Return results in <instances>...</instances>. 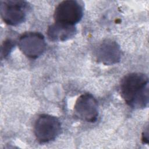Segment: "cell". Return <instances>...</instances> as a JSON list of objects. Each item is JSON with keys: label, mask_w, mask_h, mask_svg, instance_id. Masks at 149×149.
Here are the masks:
<instances>
[{"label": "cell", "mask_w": 149, "mask_h": 149, "mask_svg": "<svg viewBox=\"0 0 149 149\" xmlns=\"http://www.w3.org/2000/svg\"><path fill=\"white\" fill-rule=\"evenodd\" d=\"M120 93L131 108L141 109L148 106V78L141 73H130L125 76L120 84Z\"/></svg>", "instance_id": "cell-1"}, {"label": "cell", "mask_w": 149, "mask_h": 149, "mask_svg": "<svg viewBox=\"0 0 149 149\" xmlns=\"http://www.w3.org/2000/svg\"><path fill=\"white\" fill-rule=\"evenodd\" d=\"M61 132L60 120L55 116L41 114L36 120L34 133L36 139L40 143L54 140Z\"/></svg>", "instance_id": "cell-2"}, {"label": "cell", "mask_w": 149, "mask_h": 149, "mask_svg": "<svg viewBox=\"0 0 149 149\" xmlns=\"http://www.w3.org/2000/svg\"><path fill=\"white\" fill-rule=\"evenodd\" d=\"M29 4L25 1L8 0L1 2V16L3 21L10 26H17L24 22Z\"/></svg>", "instance_id": "cell-3"}, {"label": "cell", "mask_w": 149, "mask_h": 149, "mask_svg": "<svg viewBox=\"0 0 149 149\" xmlns=\"http://www.w3.org/2000/svg\"><path fill=\"white\" fill-rule=\"evenodd\" d=\"M83 15V8L79 2L67 0L61 2L55 8L54 18L55 22L74 26Z\"/></svg>", "instance_id": "cell-4"}, {"label": "cell", "mask_w": 149, "mask_h": 149, "mask_svg": "<svg viewBox=\"0 0 149 149\" xmlns=\"http://www.w3.org/2000/svg\"><path fill=\"white\" fill-rule=\"evenodd\" d=\"M46 45L44 36L39 32L24 33L18 40L20 50L25 56L33 59L38 58L44 52Z\"/></svg>", "instance_id": "cell-5"}, {"label": "cell", "mask_w": 149, "mask_h": 149, "mask_svg": "<svg viewBox=\"0 0 149 149\" xmlns=\"http://www.w3.org/2000/svg\"><path fill=\"white\" fill-rule=\"evenodd\" d=\"M74 113L80 120L95 122L98 116V106L96 99L89 93L81 95L75 102Z\"/></svg>", "instance_id": "cell-6"}, {"label": "cell", "mask_w": 149, "mask_h": 149, "mask_svg": "<svg viewBox=\"0 0 149 149\" xmlns=\"http://www.w3.org/2000/svg\"><path fill=\"white\" fill-rule=\"evenodd\" d=\"M96 57L98 62L105 65L116 63L119 62L121 57L120 47L116 41L105 40L98 47Z\"/></svg>", "instance_id": "cell-7"}, {"label": "cell", "mask_w": 149, "mask_h": 149, "mask_svg": "<svg viewBox=\"0 0 149 149\" xmlns=\"http://www.w3.org/2000/svg\"><path fill=\"white\" fill-rule=\"evenodd\" d=\"M74 26L55 22L50 25L47 31L48 39L52 41H65L73 37L76 33Z\"/></svg>", "instance_id": "cell-8"}, {"label": "cell", "mask_w": 149, "mask_h": 149, "mask_svg": "<svg viewBox=\"0 0 149 149\" xmlns=\"http://www.w3.org/2000/svg\"><path fill=\"white\" fill-rule=\"evenodd\" d=\"M15 45V42L12 40L8 39L5 40L1 47V56L4 58L6 57L12 51Z\"/></svg>", "instance_id": "cell-9"}, {"label": "cell", "mask_w": 149, "mask_h": 149, "mask_svg": "<svg viewBox=\"0 0 149 149\" xmlns=\"http://www.w3.org/2000/svg\"><path fill=\"white\" fill-rule=\"evenodd\" d=\"M148 126H147L146 129L144 130L142 134V142L143 143H148Z\"/></svg>", "instance_id": "cell-10"}]
</instances>
